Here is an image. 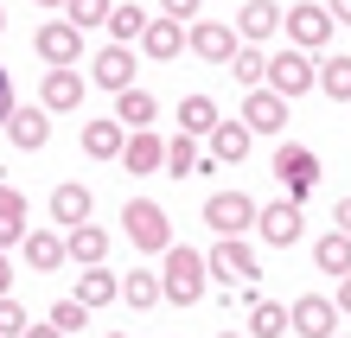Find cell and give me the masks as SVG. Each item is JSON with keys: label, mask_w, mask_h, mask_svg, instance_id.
Masks as SVG:
<instances>
[{"label": "cell", "mask_w": 351, "mask_h": 338, "mask_svg": "<svg viewBox=\"0 0 351 338\" xmlns=\"http://www.w3.org/2000/svg\"><path fill=\"white\" fill-rule=\"evenodd\" d=\"M281 26V7L275 0H243V13H237V32H243V45H268Z\"/></svg>", "instance_id": "ffe728a7"}, {"label": "cell", "mask_w": 351, "mask_h": 338, "mask_svg": "<svg viewBox=\"0 0 351 338\" xmlns=\"http://www.w3.org/2000/svg\"><path fill=\"white\" fill-rule=\"evenodd\" d=\"M121 147H128V128L109 115V121H84V154L90 160H121Z\"/></svg>", "instance_id": "7402d4cb"}, {"label": "cell", "mask_w": 351, "mask_h": 338, "mask_svg": "<svg viewBox=\"0 0 351 338\" xmlns=\"http://www.w3.org/2000/svg\"><path fill=\"white\" fill-rule=\"evenodd\" d=\"M109 338H121V332H109Z\"/></svg>", "instance_id": "c3c4849f"}, {"label": "cell", "mask_w": 351, "mask_h": 338, "mask_svg": "<svg viewBox=\"0 0 351 338\" xmlns=\"http://www.w3.org/2000/svg\"><path fill=\"white\" fill-rule=\"evenodd\" d=\"M26 338H64V332H58V326L45 319V326H26Z\"/></svg>", "instance_id": "ee69618b"}, {"label": "cell", "mask_w": 351, "mask_h": 338, "mask_svg": "<svg viewBox=\"0 0 351 338\" xmlns=\"http://www.w3.org/2000/svg\"><path fill=\"white\" fill-rule=\"evenodd\" d=\"M185 45H192L204 64H217V71H223V64L243 51V32L230 26V19H192V26H185Z\"/></svg>", "instance_id": "5b68a950"}, {"label": "cell", "mask_w": 351, "mask_h": 338, "mask_svg": "<svg viewBox=\"0 0 351 338\" xmlns=\"http://www.w3.org/2000/svg\"><path fill=\"white\" fill-rule=\"evenodd\" d=\"M51 326L64 332V338H77V332L90 326V306H84V300H77V293H71V300H58V306H51Z\"/></svg>", "instance_id": "e575fe53"}, {"label": "cell", "mask_w": 351, "mask_h": 338, "mask_svg": "<svg viewBox=\"0 0 351 338\" xmlns=\"http://www.w3.org/2000/svg\"><path fill=\"white\" fill-rule=\"evenodd\" d=\"M13 274H19V268H13V256L0 249V293H13Z\"/></svg>", "instance_id": "ab89813d"}, {"label": "cell", "mask_w": 351, "mask_h": 338, "mask_svg": "<svg viewBox=\"0 0 351 338\" xmlns=\"http://www.w3.org/2000/svg\"><path fill=\"white\" fill-rule=\"evenodd\" d=\"M7 115H13V83H7V71H0V128H7Z\"/></svg>", "instance_id": "f35d334b"}, {"label": "cell", "mask_w": 351, "mask_h": 338, "mask_svg": "<svg viewBox=\"0 0 351 338\" xmlns=\"http://www.w3.org/2000/svg\"><path fill=\"white\" fill-rule=\"evenodd\" d=\"M7 141L19 147V154H38V147L51 141V109L38 102V109H13L7 115Z\"/></svg>", "instance_id": "2e32d148"}, {"label": "cell", "mask_w": 351, "mask_h": 338, "mask_svg": "<svg viewBox=\"0 0 351 338\" xmlns=\"http://www.w3.org/2000/svg\"><path fill=\"white\" fill-rule=\"evenodd\" d=\"M275 185H281L294 204H306V198L319 192V154H313V147H300V141L275 147Z\"/></svg>", "instance_id": "7a4b0ae2"}, {"label": "cell", "mask_w": 351, "mask_h": 338, "mask_svg": "<svg viewBox=\"0 0 351 338\" xmlns=\"http://www.w3.org/2000/svg\"><path fill=\"white\" fill-rule=\"evenodd\" d=\"M256 237H262L268 249H294V243H300V204H294V198L262 204V210H256Z\"/></svg>", "instance_id": "8fae6325"}, {"label": "cell", "mask_w": 351, "mask_h": 338, "mask_svg": "<svg viewBox=\"0 0 351 338\" xmlns=\"http://www.w3.org/2000/svg\"><path fill=\"white\" fill-rule=\"evenodd\" d=\"M230 77L243 83V90H262V83H268V51H262V45H243V51L230 58Z\"/></svg>", "instance_id": "1f68e13d"}, {"label": "cell", "mask_w": 351, "mask_h": 338, "mask_svg": "<svg viewBox=\"0 0 351 338\" xmlns=\"http://www.w3.org/2000/svg\"><path fill=\"white\" fill-rule=\"evenodd\" d=\"M64 243H71V262H84V268H102V256H109V230H102V224L64 230Z\"/></svg>", "instance_id": "603a6c76"}, {"label": "cell", "mask_w": 351, "mask_h": 338, "mask_svg": "<svg viewBox=\"0 0 351 338\" xmlns=\"http://www.w3.org/2000/svg\"><path fill=\"white\" fill-rule=\"evenodd\" d=\"M326 13H332L339 26H351V0H326Z\"/></svg>", "instance_id": "b9f144b4"}, {"label": "cell", "mask_w": 351, "mask_h": 338, "mask_svg": "<svg viewBox=\"0 0 351 338\" xmlns=\"http://www.w3.org/2000/svg\"><path fill=\"white\" fill-rule=\"evenodd\" d=\"M26 243V192L19 185H0V249Z\"/></svg>", "instance_id": "cb8c5ba5"}, {"label": "cell", "mask_w": 351, "mask_h": 338, "mask_svg": "<svg viewBox=\"0 0 351 338\" xmlns=\"http://www.w3.org/2000/svg\"><path fill=\"white\" fill-rule=\"evenodd\" d=\"M121 230H128V243L147 249V256H167L173 249V224H167V210H160L154 198H128L121 204Z\"/></svg>", "instance_id": "3957f363"}, {"label": "cell", "mask_w": 351, "mask_h": 338, "mask_svg": "<svg viewBox=\"0 0 351 338\" xmlns=\"http://www.w3.org/2000/svg\"><path fill=\"white\" fill-rule=\"evenodd\" d=\"M19 256H26V268H32V274H58V268L71 262V243H64V230H26Z\"/></svg>", "instance_id": "4fadbf2b"}, {"label": "cell", "mask_w": 351, "mask_h": 338, "mask_svg": "<svg viewBox=\"0 0 351 338\" xmlns=\"http://www.w3.org/2000/svg\"><path fill=\"white\" fill-rule=\"evenodd\" d=\"M287 332H294V319H287L281 300H256L250 306V338H287Z\"/></svg>", "instance_id": "f546056e"}, {"label": "cell", "mask_w": 351, "mask_h": 338, "mask_svg": "<svg viewBox=\"0 0 351 338\" xmlns=\"http://www.w3.org/2000/svg\"><path fill=\"white\" fill-rule=\"evenodd\" d=\"M237 121H250V134H281V128H287V96H275V90L262 83V90L243 96V115H237Z\"/></svg>", "instance_id": "5bb4252c"}, {"label": "cell", "mask_w": 351, "mask_h": 338, "mask_svg": "<svg viewBox=\"0 0 351 338\" xmlns=\"http://www.w3.org/2000/svg\"><path fill=\"white\" fill-rule=\"evenodd\" d=\"M77 300H84L90 313L109 306V300H121V274H109V268H84V274H77Z\"/></svg>", "instance_id": "f1b7e54d"}, {"label": "cell", "mask_w": 351, "mask_h": 338, "mask_svg": "<svg viewBox=\"0 0 351 338\" xmlns=\"http://www.w3.org/2000/svg\"><path fill=\"white\" fill-rule=\"evenodd\" d=\"M204 0H160V19H198Z\"/></svg>", "instance_id": "74e56055"}, {"label": "cell", "mask_w": 351, "mask_h": 338, "mask_svg": "<svg viewBox=\"0 0 351 338\" xmlns=\"http://www.w3.org/2000/svg\"><path fill=\"white\" fill-rule=\"evenodd\" d=\"M287 319H294V338H339V300H326V293H300L294 306H287Z\"/></svg>", "instance_id": "9c48e42d"}, {"label": "cell", "mask_w": 351, "mask_h": 338, "mask_svg": "<svg viewBox=\"0 0 351 338\" xmlns=\"http://www.w3.org/2000/svg\"><path fill=\"white\" fill-rule=\"evenodd\" d=\"M204 262H211V281H217V287H223V281H243V287H250L256 274H262V262H256L250 237H217V249H211Z\"/></svg>", "instance_id": "ba28073f"}, {"label": "cell", "mask_w": 351, "mask_h": 338, "mask_svg": "<svg viewBox=\"0 0 351 338\" xmlns=\"http://www.w3.org/2000/svg\"><path fill=\"white\" fill-rule=\"evenodd\" d=\"M0 32H7V13H0Z\"/></svg>", "instance_id": "7dc6e473"}, {"label": "cell", "mask_w": 351, "mask_h": 338, "mask_svg": "<svg viewBox=\"0 0 351 338\" xmlns=\"http://www.w3.org/2000/svg\"><path fill=\"white\" fill-rule=\"evenodd\" d=\"M90 185H77V179H64V185H51V224H64V230H77V224H90Z\"/></svg>", "instance_id": "d6986e66"}, {"label": "cell", "mask_w": 351, "mask_h": 338, "mask_svg": "<svg viewBox=\"0 0 351 338\" xmlns=\"http://www.w3.org/2000/svg\"><path fill=\"white\" fill-rule=\"evenodd\" d=\"M141 32H147V13H141L134 0H121V7L109 13V38L115 45H141Z\"/></svg>", "instance_id": "d6a6232c"}, {"label": "cell", "mask_w": 351, "mask_h": 338, "mask_svg": "<svg viewBox=\"0 0 351 338\" xmlns=\"http://www.w3.org/2000/svg\"><path fill=\"white\" fill-rule=\"evenodd\" d=\"M198 166H204L198 160V134H179L173 128V141H167V173L173 179H198Z\"/></svg>", "instance_id": "4dcf8cb0"}, {"label": "cell", "mask_w": 351, "mask_h": 338, "mask_svg": "<svg viewBox=\"0 0 351 338\" xmlns=\"http://www.w3.org/2000/svg\"><path fill=\"white\" fill-rule=\"evenodd\" d=\"M179 51H192V45H185V26H179V19H147V32H141V58L173 64Z\"/></svg>", "instance_id": "e0dca14e"}, {"label": "cell", "mask_w": 351, "mask_h": 338, "mask_svg": "<svg viewBox=\"0 0 351 338\" xmlns=\"http://www.w3.org/2000/svg\"><path fill=\"white\" fill-rule=\"evenodd\" d=\"M173 121H179V134H198V141H204L223 115H217V102H211V96H185L179 109H173Z\"/></svg>", "instance_id": "83f0119b"}, {"label": "cell", "mask_w": 351, "mask_h": 338, "mask_svg": "<svg viewBox=\"0 0 351 338\" xmlns=\"http://www.w3.org/2000/svg\"><path fill=\"white\" fill-rule=\"evenodd\" d=\"M121 300H128L134 313H147V306L167 300V287H160V274H154V268H128V274H121Z\"/></svg>", "instance_id": "d4e9b609"}, {"label": "cell", "mask_w": 351, "mask_h": 338, "mask_svg": "<svg viewBox=\"0 0 351 338\" xmlns=\"http://www.w3.org/2000/svg\"><path fill=\"white\" fill-rule=\"evenodd\" d=\"M339 313H345V319H351V274H345V281H339Z\"/></svg>", "instance_id": "7bdbcfd3"}, {"label": "cell", "mask_w": 351, "mask_h": 338, "mask_svg": "<svg viewBox=\"0 0 351 338\" xmlns=\"http://www.w3.org/2000/svg\"><path fill=\"white\" fill-rule=\"evenodd\" d=\"M109 13H115V0H71L64 7L71 26H109Z\"/></svg>", "instance_id": "d590c367"}, {"label": "cell", "mask_w": 351, "mask_h": 338, "mask_svg": "<svg viewBox=\"0 0 351 338\" xmlns=\"http://www.w3.org/2000/svg\"><path fill=\"white\" fill-rule=\"evenodd\" d=\"M281 26H287V38H294L300 51H319L326 38H332V26H339V19L326 13L319 0H300V7H287V13H281Z\"/></svg>", "instance_id": "30bf717a"}, {"label": "cell", "mask_w": 351, "mask_h": 338, "mask_svg": "<svg viewBox=\"0 0 351 338\" xmlns=\"http://www.w3.org/2000/svg\"><path fill=\"white\" fill-rule=\"evenodd\" d=\"M217 338H250V332H217Z\"/></svg>", "instance_id": "bcb514c9"}, {"label": "cell", "mask_w": 351, "mask_h": 338, "mask_svg": "<svg viewBox=\"0 0 351 338\" xmlns=\"http://www.w3.org/2000/svg\"><path fill=\"white\" fill-rule=\"evenodd\" d=\"M115 121H121L128 134H134V128H154V121H160V102H154L147 90H121V96H115Z\"/></svg>", "instance_id": "4316f807"}, {"label": "cell", "mask_w": 351, "mask_h": 338, "mask_svg": "<svg viewBox=\"0 0 351 338\" xmlns=\"http://www.w3.org/2000/svg\"><path fill=\"white\" fill-rule=\"evenodd\" d=\"M26 326H32L26 306H19L13 293H0V338H26Z\"/></svg>", "instance_id": "8d00e7d4"}, {"label": "cell", "mask_w": 351, "mask_h": 338, "mask_svg": "<svg viewBox=\"0 0 351 338\" xmlns=\"http://www.w3.org/2000/svg\"><path fill=\"white\" fill-rule=\"evenodd\" d=\"M319 90L332 96V102H351V58H345V51H332V58L319 64Z\"/></svg>", "instance_id": "836d02e7"}, {"label": "cell", "mask_w": 351, "mask_h": 338, "mask_svg": "<svg viewBox=\"0 0 351 338\" xmlns=\"http://www.w3.org/2000/svg\"><path fill=\"white\" fill-rule=\"evenodd\" d=\"M90 77H96L109 96H121V90H134V77H141V58H134L128 45H102V51H96V64H90Z\"/></svg>", "instance_id": "7c38bea8"}, {"label": "cell", "mask_w": 351, "mask_h": 338, "mask_svg": "<svg viewBox=\"0 0 351 338\" xmlns=\"http://www.w3.org/2000/svg\"><path fill=\"white\" fill-rule=\"evenodd\" d=\"M313 268L319 274H339V281L351 274V237H345V230H326V237L313 243Z\"/></svg>", "instance_id": "484cf974"}, {"label": "cell", "mask_w": 351, "mask_h": 338, "mask_svg": "<svg viewBox=\"0 0 351 338\" xmlns=\"http://www.w3.org/2000/svg\"><path fill=\"white\" fill-rule=\"evenodd\" d=\"M160 287H167V300H173V306H192L198 293L211 287V262H204L198 249L173 243V249H167V268H160Z\"/></svg>", "instance_id": "6da1fadb"}, {"label": "cell", "mask_w": 351, "mask_h": 338, "mask_svg": "<svg viewBox=\"0 0 351 338\" xmlns=\"http://www.w3.org/2000/svg\"><path fill=\"white\" fill-rule=\"evenodd\" d=\"M268 90H275V96H306V90H319V64H313L300 45H287V51L268 58Z\"/></svg>", "instance_id": "8992f818"}, {"label": "cell", "mask_w": 351, "mask_h": 338, "mask_svg": "<svg viewBox=\"0 0 351 338\" xmlns=\"http://www.w3.org/2000/svg\"><path fill=\"white\" fill-rule=\"evenodd\" d=\"M332 224H339L345 237H351V198H339V204H332Z\"/></svg>", "instance_id": "60d3db41"}, {"label": "cell", "mask_w": 351, "mask_h": 338, "mask_svg": "<svg viewBox=\"0 0 351 338\" xmlns=\"http://www.w3.org/2000/svg\"><path fill=\"white\" fill-rule=\"evenodd\" d=\"M38 7H45V13H64V7H71V0H38Z\"/></svg>", "instance_id": "f6af8a7d"}, {"label": "cell", "mask_w": 351, "mask_h": 338, "mask_svg": "<svg viewBox=\"0 0 351 338\" xmlns=\"http://www.w3.org/2000/svg\"><path fill=\"white\" fill-rule=\"evenodd\" d=\"M84 90H90V83L77 77V64H71V71H45V83H38V102H45L51 115H71L77 102H84Z\"/></svg>", "instance_id": "ac0fdd59"}, {"label": "cell", "mask_w": 351, "mask_h": 338, "mask_svg": "<svg viewBox=\"0 0 351 338\" xmlns=\"http://www.w3.org/2000/svg\"><path fill=\"white\" fill-rule=\"evenodd\" d=\"M121 166H128L134 179L167 173V141H160L154 128H134V134H128V147H121Z\"/></svg>", "instance_id": "9a60e30c"}, {"label": "cell", "mask_w": 351, "mask_h": 338, "mask_svg": "<svg viewBox=\"0 0 351 338\" xmlns=\"http://www.w3.org/2000/svg\"><path fill=\"white\" fill-rule=\"evenodd\" d=\"M256 210L262 204L250 192H211V198H204V224H211V237H250Z\"/></svg>", "instance_id": "277c9868"}, {"label": "cell", "mask_w": 351, "mask_h": 338, "mask_svg": "<svg viewBox=\"0 0 351 338\" xmlns=\"http://www.w3.org/2000/svg\"><path fill=\"white\" fill-rule=\"evenodd\" d=\"M32 45H38V58H45L51 71L84 64V26H71V19H45V26L32 32Z\"/></svg>", "instance_id": "52a82bcc"}, {"label": "cell", "mask_w": 351, "mask_h": 338, "mask_svg": "<svg viewBox=\"0 0 351 338\" xmlns=\"http://www.w3.org/2000/svg\"><path fill=\"white\" fill-rule=\"evenodd\" d=\"M250 141H256V134H250V121H217V128L204 134V147H211V160H217V166H223V160H230V166H237V160H250Z\"/></svg>", "instance_id": "44dd1931"}]
</instances>
